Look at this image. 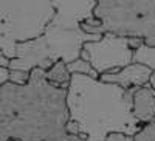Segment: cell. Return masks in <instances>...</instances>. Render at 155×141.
Returning <instances> with one entry per match:
<instances>
[{"label":"cell","mask_w":155,"mask_h":141,"mask_svg":"<svg viewBox=\"0 0 155 141\" xmlns=\"http://www.w3.org/2000/svg\"><path fill=\"white\" fill-rule=\"evenodd\" d=\"M36 67L30 81L0 85V141H67V88L48 82Z\"/></svg>","instance_id":"1"},{"label":"cell","mask_w":155,"mask_h":141,"mask_svg":"<svg viewBox=\"0 0 155 141\" xmlns=\"http://www.w3.org/2000/svg\"><path fill=\"white\" fill-rule=\"evenodd\" d=\"M140 87L124 90L87 74H71L67 88L70 120L67 132L88 141H106L110 132L137 135L143 127L132 112L134 93Z\"/></svg>","instance_id":"2"},{"label":"cell","mask_w":155,"mask_h":141,"mask_svg":"<svg viewBox=\"0 0 155 141\" xmlns=\"http://www.w3.org/2000/svg\"><path fill=\"white\" fill-rule=\"evenodd\" d=\"M54 16L44 33L31 41L17 44L9 70L31 71L36 67L48 70L56 61L73 62L81 57L85 42L99 41L101 34H88L81 23L93 19L96 0H53Z\"/></svg>","instance_id":"3"},{"label":"cell","mask_w":155,"mask_h":141,"mask_svg":"<svg viewBox=\"0 0 155 141\" xmlns=\"http://www.w3.org/2000/svg\"><path fill=\"white\" fill-rule=\"evenodd\" d=\"M54 12L53 0H0V53L14 59L17 44L41 36Z\"/></svg>","instance_id":"4"},{"label":"cell","mask_w":155,"mask_h":141,"mask_svg":"<svg viewBox=\"0 0 155 141\" xmlns=\"http://www.w3.org/2000/svg\"><path fill=\"white\" fill-rule=\"evenodd\" d=\"M93 14L99 25L88 34L143 37L155 47V0H96Z\"/></svg>","instance_id":"5"},{"label":"cell","mask_w":155,"mask_h":141,"mask_svg":"<svg viewBox=\"0 0 155 141\" xmlns=\"http://www.w3.org/2000/svg\"><path fill=\"white\" fill-rule=\"evenodd\" d=\"M84 50L88 51V62L99 73H116L132 64L134 50L129 47V37L112 33L102 34L99 41L85 42Z\"/></svg>","instance_id":"6"},{"label":"cell","mask_w":155,"mask_h":141,"mask_svg":"<svg viewBox=\"0 0 155 141\" xmlns=\"http://www.w3.org/2000/svg\"><path fill=\"white\" fill-rule=\"evenodd\" d=\"M152 74H153V71L149 67L132 62L116 73L99 74V79L102 82L116 84V85L123 87L124 90H127V88H132V87H144V85L150 84Z\"/></svg>","instance_id":"7"},{"label":"cell","mask_w":155,"mask_h":141,"mask_svg":"<svg viewBox=\"0 0 155 141\" xmlns=\"http://www.w3.org/2000/svg\"><path fill=\"white\" fill-rule=\"evenodd\" d=\"M132 112L141 124H147L155 118V88L150 84L137 88L134 93Z\"/></svg>","instance_id":"8"},{"label":"cell","mask_w":155,"mask_h":141,"mask_svg":"<svg viewBox=\"0 0 155 141\" xmlns=\"http://www.w3.org/2000/svg\"><path fill=\"white\" fill-rule=\"evenodd\" d=\"M45 76H47L48 82L61 88H68L70 79H71V73L67 67V62H64V61H56L45 71Z\"/></svg>","instance_id":"9"},{"label":"cell","mask_w":155,"mask_h":141,"mask_svg":"<svg viewBox=\"0 0 155 141\" xmlns=\"http://www.w3.org/2000/svg\"><path fill=\"white\" fill-rule=\"evenodd\" d=\"M132 62L141 64V65H146L152 71H155V47L153 45H147L144 42L141 47H138L137 50H134Z\"/></svg>","instance_id":"10"},{"label":"cell","mask_w":155,"mask_h":141,"mask_svg":"<svg viewBox=\"0 0 155 141\" xmlns=\"http://www.w3.org/2000/svg\"><path fill=\"white\" fill-rule=\"evenodd\" d=\"M67 67H68V70H70V73L71 74H87V76H92V78H99V73L92 67V64H90L88 61H84L82 57H79V59H76V61H73V62H70V64H67Z\"/></svg>","instance_id":"11"},{"label":"cell","mask_w":155,"mask_h":141,"mask_svg":"<svg viewBox=\"0 0 155 141\" xmlns=\"http://www.w3.org/2000/svg\"><path fill=\"white\" fill-rule=\"evenodd\" d=\"M134 141H155V118L147 124H143L137 135H134Z\"/></svg>","instance_id":"12"},{"label":"cell","mask_w":155,"mask_h":141,"mask_svg":"<svg viewBox=\"0 0 155 141\" xmlns=\"http://www.w3.org/2000/svg\"><path fill=\"white\" fill-rule=\"evenodd\" d=\"M8 81L19 84V85H25L28 84L30 81V71H25V70H9V78Z\"/></svg>","instance_id":"13"},{"label":"cell","mask_w":155,"mask_h":141,"mask_svg":"<svg viewBox=\"0 0 155 141\" xmlns=\"http://www.w3.org/2000/svg\"><path fill=\"white\" fill-rule=\"evenodd\" d=\"M106 141H134V136L123 133V132H110L107 135Z\"/></svg>","instance_id":"14"},{"label":"cell","mask_w":155,"mask_h":141,"mask_svg":"<svg viewBox=\"0 0 155 141\" xmlns=\"http://www.w3.org/2000/svg\"><path fill=\"white\" fill-rule=\"evenodd\" d=\"M144 44V39L143 37H129V47L132 50H137L138 47H141Z\"/></svg>","instance_id":"15"},{"label":"cell","mask_w":155,"mask_h":141,"mask_svg":"<svg viewBox=\"0 0 155 141\" xmlns=\"http://www.w3.org/2000/svg\"><path fill=\"white\" fill-rule=\"evenodd\" d=\"M9 78V68H0V85H3Z\"/></svg>","instance_id":"16"},{"label":"cell","mask_w":155,"mask_h":141,"mask_svg":"<svg viewBox=\"0 0 155 141\" xmlns=\"http://www.w3.org/2000/svg\"><path fill=\"white\" fill-rule=\"evenodd\" d=\"M9 62H11L9 57H6L3 53H0V68H8L9 67Z\"/></svg>","instance_id":"17"},{"label":"cell","mask_w":155,"mask_h":141,"mask_svg":"<svg viewBox=\"0 0 155 141\" xmlns=\"http://www.w3.org/2000/svg\"><path fill=\"white\" fill-rule=\"evenodd\" d=\"M67 141H88L87 138H84V136H81V135H68V138H67Z\"/></svg>","instance_id":"18"},{"label":"cell","mask_w":155,"mask_h":141,"mask_svg":"<svg viewBox=\"0 0 155 141\" xmlns=\"http://www.w3.org/2000/svg\"><path fill=\"white\" fill-rule=\"evenodd\" d=\"M150 85L155 88V71H153V74H152V78H150Z\"/></svg>","instance_id":"19"}]
</instances>
